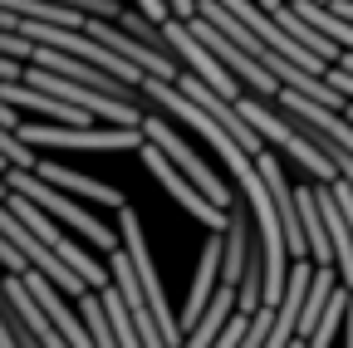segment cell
<instances>
[{
    "label": "cell",
    "mask_w": 353,
    "mask_h": 348,
    "mask_svg": "<svg viewBox=\"0 0 353 348\" xmlns=\"http://www.w3.org/2000/svg\"><path fill=\"white\" fill-rule=\"evenodd\" d=\"M118 30H123V34H132L143 50H152V54H162V59H172V64H176V54H172V45H167V34H162L152 20H143L138 10H128V15L118 20Z\"/></svg>",
    "instance_id": "13"
},
{
    "label": "cell",
    "mask_w": 353,
    "mask_h": 348,
    "mask_svg": "<svg viewBox=\"0 0 353 348\" xmlns=\"http://www.w3.org/2000/svg\"><path fill=\"white\" fill-rule=\"evenodd\" d=\"M34 177H39V182H50L54 192H74V196H88V201H99V206L128 211V201H123V192H118L113 182H94L88 172H74V167H64V162H39V167H34Z\"/></svg>",
    "instance_id": "9"
},
{
    "label": "cell",
    "mask_w": 353,
    "mask_h": 348,
    "mask_svg": "<svg viewBox=\"0 0 353 348\" xmlns=\"http://www.w3.org/2000/svg\"><path fill=\"white\" fill-rule=\"evenodd\" d=\"M143 167H148L152 177L167 187V196H172L176 206H187V211L196 216V221H201L211 236H226V226H231V211H221L211 196H201V192H196V187H192V182L182 177V172H176V167H172V162L157 152V147H143Z\"/></svg>",
    "instance_id": "6"
},
{
    "label": "cell",
    "mask_w": 353,
    "mask_h": 348,
    "mask_svg": "<svg viewBox=\"0 0 353 348\" xmlns=\"http://www.w3.org/2000/svg\"><path fill=\"white\" fill-rule=\"evenodd\" d=\"M6 187H10L15 196L34 201L44 216H50V221H64V226H69V231H79L83 240H94L103 255H118V250H123V236H118L113 226H103L99 216H88L83 206H74L64 192H54L50 182H39L34 172H15V167H10V172H6Z\"/></svg>",
    "instance_id": "1"
},
{
    "label": "cell",
    "mask_w": 353,
    "mask_h": 348,
    "mask_svg": "<svg viewBox=\"0 0 353 348\" xmlns=\"http://www.w3.org/2000/svg\"><path fill=\"white\" fill-rule=\"evenodd\" d=\"M314 196H319V211H324V221H329V240H334V260H339V280H343V289H353V231H348L343 211H339V201H334V187H314Z\"/></svg>",
    "instance_id": "12"
},
{
    "label": "cell",
    "mask_w": 353,
    "mask_h": 348,
    "mask_svg": "<svg viewBox=\"0 0 353 348\" xmlns=\"http://www.w3.org/2000/svg\"><path fill=\"white\" fill-rule=\"evenodd\" d=\"M143 133H148V147H157V152H162V157H167V162H172L176 172H182V177H187V182H192L196 192H201V196H211V201H216L221 211H231V206H236L231 187L221 182L216 172H211V167H206V162H201V157L192 152V143L182 138V127H176L172 118H157V113H148Z\"/></svg>",
    "instance_id": "3"
},
{
    "label": "cell",
    "mask_w": 353,
    "mask_h": 348,
    "mask_svg": "<svg viewBox=\"0 0 353 348\" xmlns=\"http://www.w3.org/2000/svg\"><path fill=\"white\" fill-rule=\"evenodd\" d=\"M0 30H6V34H20V15L10 10V6H0ZM25 39V34H20Z\"/></svg>",
    "instance_id": "15"
},
{
    "label": "cell",
    "mask_w": 353,
    "mask_h": 348,
    "mask_svg": "<svg viewBox=\"0 0 353 348\" xmlns=\"http://www.w3.org/2000/svg\"><path fill=\"white\" fill-rule=\"evenodd\" d=\"M0 348H20L15 334H10V314H6V304H0Z\"/></svg>",
    "instance_id": "16"
},
{
    "label": "cell",
    "mask_w": 353,
    "mask_h": 348,
    "mask_svg": "<svg viewBox=\"0 0 353 348\" xmlns=\"http://www.w3.org/2000/svg\"><path fill=\"white\" fill-rule=\"evenodd\" d=\"M236 108H241V118H245V123L255 127V138H260V143H275V147H280L285 157H294V162H299V167L309 172V177H319V187H334V182H339L334 162H324V157L314 152V143H309V138L299 133V127H294V123H290L285 113L265 108V99H255V94H250V99H241Z\"/></svg>",
    "instance_id": "2"
},
{
    "label": "cell",
    "mask_w": 353,
    "mask_h": 348,
    "mask_svg": "<svg viewBox=\"0 0 353 348\" xmlns=\"http://www.w3.org/2000/svg\"><path fill=\"white\" fill-rule=\"evenodd\" d=\"M343 324H348V343H343V348H353V304H348V319H343Z\"/></svg>",
    "instance_id": "18"
},
{
    "label": "cell",
    "mask_w": 353,
    "mask_h": 348,
    "mask_svg": "<svg viewBox=\"0 0 353 348\" xmlns=\"http://www.w3.org/2000/svg\"><path fill=\"white\" fill-rule=\"evenodd\" d=\"M25 79V64H15V59H0V83H20Z\"/></svg>",
    "instance_id": "14"
},
{
    "label": "cell",
    "mask_w": 353,
    "mask_h": 348,
    "mask_svg": "<svg viewBox=\"0 0 353 348\" xmlns=\"http://www.w3.org/2000/svg\"><path fill=\"white\" fill-rule=\"evenodd\" d=\"M0 299H6L10 309H15V319H20V324L30 329V338H34L39 348H69V338H64V334L54 329V319L44 314L39 304H34V294L25 289V280L6 275V280H0Z\"/></svg>",
    "instance_id": "8"
},
{
    "label": "cell",
    "mask_w": 353,
    "mask_h": 348,
    "mask_svg": "<svg viewBox=\"0 0 353 348\" xmlns=\"http://www.w3.org/2000/svg\"><path fill=\"white\" fill-rule=\"evenodd\" d=\"M250 201H236L231 206V226H226V265H221V285L226 289H241V280H245V265H250V255H255V245H250Z\"/></svg>",
    "instance_id": "10"
},
{
    "label": "cell",
    "mask_w": 353,
    "mask_h": 348,
    "mask_svg": "<svg viewBox=\"0 0 353 348\" xmlns=\"http://www.w3.org/2000/svg\"><path fill=\"white\" fill-rule=\"evenodd\" d=\"M329 10H334L339 20H348V25H353V0H339V6H329Z\"/></svg>",
    "instance_id": "17"
},
{
    "label": "cell",
    "mask_w": 353,
    "mask_h": 348,
    "mask_svg": "<svg viewBox=\"0 0 353 348\" xmlns=\"http://www.w3.org/2000/svg\"><path fill=\"white\" fill-rule=\"evenodd\" d=\"M25 289L34 294L39 309L54 319V329L69 338V348H94V334H88V324H83V319H74V314L64 309V294H59L50 280H44V275H30V280H25Z\"/></svg>",
    "instance_id": "11"
},
{
    "label": "cell",
    "mask_w": 353,
    "mask_h": 348,
    "mask_svg": "<svg viewBox=\"0 0 353 348\" xmlns=\"http://www.w3.org/2000/svg\"><path fill=\"white\" fill-rule=\"evenodd\" d=\"M118 236H123V255H128L132 275H138V285H143V294H148V304H152V319H157L167 348H176V338H182V319L167 309L162 280H157V270H152V255H148V240H143V221H138V211H132V206L118 211Z\"/></svg>",
    "instance_id": "4"
},
{
    "label": "cell",
    "mask_w": 353,
    "mask_h": 348,
    "mask_svg": "<svg viewBox=\"0 0 353 348\" xmlns=\"http://www.w3.org/2000/svg\"><path fill=\"white\" fill-rule=\"evenodd\" d=\"M25 147H88V152H128V147H148L143 127H54V123H25L20 127Z\"/></svg>",
    "instance_id": "5"
},
{
    "label": "cell",
    "mask_w": 353,
    "mask_h": 348,
    "mask_svg": "<svg viewBox=\"0 0 353 348\" xmlns=\"http://www.w3.org/2000/svg\"><path fill=\"white\" fill-rule=\"evenodd\" d=\"M221 265H226V236H206L201 245V260H196V275H192V294H187V309H182V334H192L201 324V314L216 304V280H221Z\"/></svg>",
    "instance_id": "7"
}]
</instances>
